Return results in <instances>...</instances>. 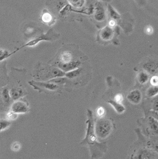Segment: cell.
I'll return each instance as SVG.
<instances>
[{
    "label": "cell",
    "instance_id": "15",
    "mask_svg": "<svg viewBox=\"0 0 158 159\" xmlns=\"http://www.w3.org/2000/svg\"><path fill=\"white\" fill-rule=\"evenodd\" d=\"M149 76L148 74L144 72H141L138 75V80L141 84H144L148 82Z\"/></svg>",
    "mask_w": 158,
    "mask_h": 159
},
{
    "label": "cell",
    "instance_id": "1",
    "mask_svg": "<svg viewBox=\"0 0 158 159\" xmlns=\"http://www.w3.org/2000/svg\"><path fill=\"white\" fill-rule=\"evenodd\" d=\"M112 129V125L110 120L105 119H101L97 122L95 132L99 138L104 139L110 134Z\"/></svg>",
    "mask_w": 158,
    "mask_h": 159
},
{
    "label": "cell",
    "instance_id": "16",
    "mask_svg": "<svg viewBox=\"0 0 158 159\" xmlns=\"http://www.w3.org/2000/svg\"><path fill=\"white\" fill-rule=\"evenodd\" d=\"M67 79L66 78L62 77H57L55 78L52 79L50 80L48 82L50 83H53V84H63L67 82Z\"/></svg>",
    "mask_w": 158,
    "mask_h": 159
},
{
    "label": "cell",
    "instance_id": "5",
    "mask_svg": "<svg viewBox=\"0 0 158 159\" xmlns=\"http://www.w3.org/2000/svg\"><path fill=\"white\" fill-rule=\"evenodd\" d=\"M29 84L37 89H43L50 91H56L59 88L58 85L50 82H37L32 81L29 82Z\"/></svg>",
    "mask_w": 158,
    "mask_h": 159
},
{
    "label": "cell",
    "instance_id": "7",
    "mask_svg": "<svg viewBox=\"0 0 158 159\" xmlns=\"http://www.w3.org/2000/svg\"><path fill=\"white\" fill-rule=\"evenodd\" d=\"M128 100L134 104H138L142 99V93L139 90H135L129 93L127 96Z\"/></svg>",
    "mask_w": 158,
    "mask_h": 159
},
{
    "label": "cell",
    "instance_id": "9",
    "mask_svg": "<svg viewBox=\"0 0 158 159\" xmlns=\"http://www.w3.org/2000/svg\"><path fill=\"white\" fill-rule=\"evenodd\" d=\"M144 69L151 74H156L157 70V64L153 61L147 62L144 65Z\"/></svg>",
    "mask_w": 158,
    "mask_h": 159
},
{
    "label": "cell",
    "instance_id": "17",
    "mask_svg": "<svg viewBox=\"0 0 158 159\" xmlns=\"http://www.w3.org/2000/svg\"><path fill=\"white\" fill-rule=\"evenodd\" d=\"M112 34V32L111 30L108 28H106L104 29L102 33V37L103 39L108 40L111 37Z\"/></svg>",
    "mask_w": 158,
    "mask_h": 159
},
{
    "label": "cell",
    "instance_id": "6",
    "mask_svg": "<svg viewBox=\"0 0 158 159\" xmlns=\"http://www.w3.org/2000/svg\"><path fill=\"white\" fill-rule=\"evenodd\" d=\"M80 62L78 61H69L67 63H62L59 62L58 64L59 69L64 71L65 73H67L71 70H74L76 69L79 66Z\"/></svg>",
    "mask_w": 158,
    "mask_h": 159
},
{
    "label": "cell",
    "instance_id": "12",
    "mask_svg": "<svg viewBox=\"0 0 158 159\" xmlns=\"http://www.w3.org/2000/svg\"><path fill=\"white\" fill-rule=\"evenodd\" d=\"M2 97L5 103H9L10 102L11 99L10 94V91L9 89L6 87L3 88L2 91Z\"/></svg>",
    "mask_w": 158,
    "mask_h": 159
},
{
    "label": "cell",
    "instance_id": "3",
    "mask_svg": "<svg viewBox=\"0 0 158 159\" xmlns=\"http://www.w3.org/2000/svg\"><path fill=\"white\" fill-rule=\"evenodd\" d=\"M57 37H58V34H54V32L52 30H50L47 33V34H43L40 37H37V38H35V39H33L32 41H29L28 43H27L26 44H24V46L18 48L11 53H10L9 57H10L11 56L13 55L14 53H15L16 52H17L19 50H20L22 48H24V47H27V46L32 47V46L36 45L37 43H39L41 41H51L53 39H54V38H57Z\"/></svg>",
    "mask_w": 158,
    "mask_h": 159
},
{
    "label": "cell",
    "instance_id": "19",
    "mask_svg": "<svg viewBox=\"0 0 158 159\" xmlns=\"http://www.w3.org/2000/svg\"><path fill=\"white\" fill-rule=\"evenodd\" d=\"M9 54L6 50H0V61H2L9 57Z\"/></svg>",
    "mask_w": 158,
    "mask_h": 159
},
{
    "label": "cell",
    "instance_id": "14",
    "mask_svg": "<svg viewBox=\"0 0 158 159\" xmlns=\"http://www.w3.org/2000/svg\"><path fill=\"white\" fill-rule=\"evenodd\" d=\"M11 125V122L8 120L0 119V132L4 131Z\"/></svg>",
    "mask_w": 158,
    "mask_h": 159
},
{
    "label": "cell",
    "instance_id": "8",
    "mask_svg": "<svg viewBox=\"0 0 158 159\" xmlns=\"http://www.w3.org/2000/svg\"><path fill=\"white\" fill-rule=\"evenodd\" d=\"M11 98L14 101L19 100L24 95L25 92L22 88L20 87H14L10 91Z\"/></svg>",
    "mask_w": 158,
    "mask_h": 159
},
{
    "label": "cell",
    "instance_id": "22",
    "mask_svg": "<svg viewBox=\"0 0 158 159\" xmlns=\"http://www.w3.org/2000/svg\"><path fill=\"white\" fill-rule=\"evenodd\" d=\"M151 83L152 85L156 86L158 85V77L156 76L152 77L151 80Z\"/></svg>",
    "mask_w": 158,
    "mask_h": 159
},
{
    "label": "cell",
    "instance_id": "21",
    "mask_svg": "<svg viewBox=\"0 0 158 159\" xmlns=\"http://www.w3.org/2000/svg\"><path fill=\"white\" fill-rule=\"evenodd\" d=\"M115 102L117 103H121L123 100V96L121 94H118L115 97Z\"/></svg>",
    "mask_w": 158,
    "mask_h": 159
},
{
    "label": "cell",
    "instance_id": "23",
    "mask_svg": "<svg viewBox=\"0 0 158 159\" xmlns=\"http://www.w3.org/2000/svg\"><path fill=\"white\" fill-rule=\"evenodd\" d=\"M109 9L110 12V13H111L112 17H114V18H117L118 17L119 14H118L111 7H110Z\"/></svg>",
    "mask_w": 158,
    "mask_h": 159
},
{
    "label": "cell",
    "instance_id": "2",
    "mask_svg": "<svg viewBox=\"0 0 158 159\" xmlns=\"http://www.w3.org/2000/svg\"><path fill=\"white\" fill-rule=\"evenodd\" d=\"M37 78L41 79V80H50L53 78L57 77H62L65 76L66 73L62 70L57 68H52L42 69V70L38 72Z\"/></svg>",
    "mask_w": 158,
    "mask_h": 159
},
{
    "label": "cell",
    "instance_id": "11",
    "mask_svg": "<svg viewBox=\"0 0 158 159\" xmlns=\"http://www.w3.org/2000/svg\"><path fill=\"white\" fill-rule=\"evenodd\" d=\"M72 55L70 52H65L61 54L60 57V62L67 63L71 61Z\"/></svg>",
    "mask_w": 158,
    "mask_h": 159
},
{
    "label": "cell",
    "instance_id": "13",
    "mask_svg": "<svg viewBox=\"0 0 158 159\" xmlns=\"http://www.w3.org/2000/svg\"><path fill=\"white\" fill-rule=\"evenodd\" d=\"M81 70L79 68L76 69L74 70L67 72L65 74V76L68 78L72 79L80 75Z\"/></svg>",
    "mask_w": 158,
    "mask_h": 159
},
{
    "label": "cell",
    "instance_id": "10",
    "mask_svg": "<svg viewBox=\"0 0 158 159\" xmlns=\"http://www.w3.org/2000/svg\"><path fill=\"white\" fill-rule=\"evenodd\" d=\"M108 103H110L114 107L118 113L121 114L125 111V108L123 105H121V103H117L115 101H112V100L109 101Z\"/></svg>",
    "mask_w": 158,
    "mask_h": 159
},
{
    "label": "cell",
    "instance_id": "20",
    "mask_svg": "<svg viewBox=\"0 0 158 159\" xmlns=\"http://www.w3.org/2000/svg\"><path fill=\"white\" fill-rule=\"evenodd\" d=\"M6 117H7V120L9 121L10 120H14L16 119L18 117V114L11 111L7 113L6 115Z\"/></svg>",
    "mask_w": 158,
    "mask_h": 159
},
{
    "label": "cell",
    "instance_id": "18",
    "mask_svg": "<svg viewBox=\"0 0 158 159\" xmlns=\"http://www.w3.org/2000/svg\"><path fill=\"white\" fill-rule=\"evenodd\" d=\"M158 93V88L156 86L151 87L148 89L147 92V95L149 97H152L155 96Z\"/></svg>",
    "mask_w": 158,
    "mask_h": 159
},
{
    "label": "cell",
    "instance_id": "26",
    "mask_svg": "<svg viewBox=\"0 0 158 159\" xmlns=\"http://www.w3.org/2000/svg\"><path fill=\"white\" fill-rule=\"evenodd\" d=\"M146 32H147V34H151L152 32V28H151V27H147V28L146 29Z\"/></svg>",
    "mask_w": 158,
    "mask_h": 159
},
{
    "label": "cell",
    "instance_id": "25",
    "mask_svg": "<svg viewBox=\"0 0 158 159\" xmlns=\"http://www.w3.org/2000/svg\"><path fill=\"white\" fill-rule=\"evenodd\" d=\"M20 144L18 143H15L14 144H13V146H12V149H15V151H17L20 149Z\"/></svg>",
    "mask_w": 158,
    "mask_h": 159
},
{
    "label": "cell",
    "instance_id": "4",
    "mask_svg": "<svg viewBox=\"0 0 158 159\" xmlns=\"http://www.w3.org/2000/svg\"><path fill=\"white\" fill-rule=\"evenodd\" d=\"M29 105L24 101L18 100L15 101L11 106V111L16 114H24L29 111Z\"/></svg>",
    "mask_w": 158,
    "mask_h": 159
},
{
    "label": "cell",
    "instance_id": "24",
    "mask_svg": "<svg viewBox=\"0 0 158 159\" xmlns=\"http://www.w3.org/2000/svg\"><path fill=\"white\" fill-rule=\"evenodd\" d=\"M96 112H97V115L99 116H102L104 113V109L102 107H99L97 109Z\"/></svg>",
    "mask_w": 158,
    "mask_h": 159
}]
</instances>
